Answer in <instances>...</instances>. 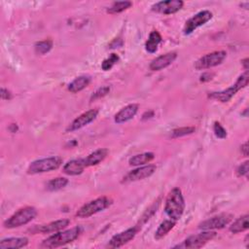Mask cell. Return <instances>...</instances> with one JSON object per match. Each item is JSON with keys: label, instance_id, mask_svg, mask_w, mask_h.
<instances>
[{"label": "cell", "instance_id": "19", "mask_svg": "<svg viewBox=\"0 0 249 249\" xmlns=\"http://www.w3.org/2000/svg\"><path fill=\"white\" fill-rule=\"evenodd\" d=\"M92 81L89 75H82L75 78L67 87V90L72 94H77L84 89H86Z\"/></svg>", "mask_w": 249, "mask_h": 249}, {"label": "cell", "instance_id": "20", "mask_svg": "<svg viewBox=\"0 0 249 249\" xmlns=\"http://www.w3.org/2000/svg\"><path fill=\"white\" fill-rule=\"evenodd\" d=\"M108 153H109V151L105 148H101V149H98L95 152L91 153L89 156L84 158L86 168L94 167V165H97V164L101 163L102 161H103L105 160V158L107 157Z\"/></svg>", "mask_w": 249, "mask_h": 249}, {"label": "cell", "instance_id": "9", "mask_svg": "<svg viewBox=\"0 0 249 249\" xmlns=\"http://www.w3.org/2000/svg\"><path fill=\"white\" fill-rule=\"evenodd\" d=\"M234 220V215L231 213H221L215 215L207 220L199 224V229L203 231H214L221 230L229 225Z\"/></svg>", "mask_w": 249, "mask_h": 249}, {"label": "cell", "instance_id": "32", "mask_svg": "<svg viewBox=\"0 0 249 249\" xmlns=\"http://www.w3.org/2000/svg\"><path fill=\"white\" fill-rule=\"evenodd\" d=\"M213 132H214V134L216 135V137H218L220 139H224V138L227 137V131L218 122L214 123V125H213Z\"/></svg>", "mask_w": 249, "mask_h": 249}, {"label": "cell", "instance_id": "21", "mask_svg": "<svg viewBox=\"0 0 249 249\" xmlns=\"http://www.w3.org/2000/svg\"><path fill=\"white\" fill-rule=\"evenodd\" d=\"M29 238L28 237H8L0 241V248L1 249H19L28 246Z\"/></svg>", "mask_w": 249, "mask_h": 249}, {"label": "cell", "instance_id": "27", "mask_svg": "<svg viewBox=\"0 0 249 249\" xmlns=\"http://www.w3.org/2000/svg\"><path fill=\"white\" fill-rule=\"evenodd\" d=\"M67 184H68V179L67 178L57 177V178H54V179L50 180L47 183V190L51 191V192L59 191V190L63 189L64 187H66Z\"/></svg>", "mask_w": 249, "mask_h": 249}, {"label": "cell", "instance_id": "2", "mask_svg": "<svg viewBox=\"0 0 249 249\" xmlns=\"http://www.w3.org/2000/svg\"><path fill=\"white\" fill-rule=\"evenodd\" d=\"M82 233L81 227H74L72 229L58 232L54 234L50 235L46 239H44L41 243V247L43 248H57L63 245H66L68 243L73 242L76 240Z\"/></svg>", "mask_w": 249, "mask_h": 249}, {"label": "cell", "instance_id": "30", "mask_svg": "<svg viewBox=\"0 0 249 249\" xmlns=\"http://www.w3.org/2000/svg\"><path fill=\"white\" fill-rule=\"evenodd\" d=\"M119 59H120V58H119L118 55H116V54H111V55L109 56V58L105 59L103 61V63H102V68H103V71H108V70H110V69L119 61Z\"/></svg>", "mask_w": 249, "mask_h": 249}, {"label": "cell", "instance_id": "36", "mask_svg": "<svg viewBox=\"0 0 249 249\" xmlns=\"http://www.w3.org/2000/svg\"><path fill=\"white\" fill-rule=\"evenodd\" d=\"M240 152L244 157H248V142L247 141L240 146Z\"/></svg>", "mask_w": 249, "mask_h": 249}, {"label": "cell", "instance_id": "24", "mask_svg": "<svg viewBox=\"0 0 249 249\" xmlns=\"http://www.w3.org/2000/svg\"><path fill=\"white\" fill-rule=\"evenodd\" d=\"M249 215L244 214L240 217H238L236 220L234 221V223L230 226L229 230L233 234H239L244 231H247L249 228V223H248Z\"/></svg>", "mask_w": 249, "mask_h": 249}, {"label": "cell", "instance_id": "7", "mask_svg": "<svg viewBox=\"0 0 249 249\" xmlns=\"http://www.w3.org/2000/svg\"><path fill=\"white\" fill-rule=\"evenodd\" d=\"M217 235L214 231H204L203 233L193 234L187 237L182 243L175 246V248H185V249H199L204 247L206 243L212 240Z\"/></svg>", "mask_w": 249, "mask_h": 249}, {"label": "cell", "instance_id": "10", "mask_svg": "<svg viewBox=\"0 0 249 249\" xmlns=\"http://www.w3.org/2000/svg\"><path fill=\"white\" fill-rule=\"evenodd\" d=\"M213 15L210 11L208 10H205V11H201L199 13H197L195 16H193L192 18H190L184 28H183V33L185 35H189L191 33H193L197 29L205 26L206 23H208L211 19H212Z\"/></svg>", "mask_w": 249, "mask_h": 249}, {"label": "cell", "instance_id": "11", "mask_svg": "<svg viewBox=\"0 0 249 249\" xmlns=\"http://www.w3.org/2000/svg\"><path fill=\"white\" fill-rule=\"evenodd\" d=\"M157 170V167L155 164H148V165H142V167H138L137 169L131 171L129 174H127L122 180V183H131L135 182L139 180L146 179L150 176H152Z\"/></svg>", "mask_w": 249, "mask_h": 249}, {"label": "cell", "instance_id": "35", "mask_svg": "<svg viewBox=\"0 0 249 249\" xmlns=\"http://www.w3.org/2000/svg\"><path fill=\"white\" fill-rule=\"evenodd\" d=\"M214 77V74L213 73H209V72H205L201 75V78H200V81L205 83V82H208L210 80H212V78Z\"/></svg>", "mask_w": 249, "mask_h": 249}, {"label": "cell", "instance_id": "18", "mask_svg": "<svg viewBox=\"0 0 249 249\" xmlns=\"http://www.w3.org/2000/svg\"><path fill=\"white\" fill-rule=\"evenodd\" d=\"M70 223L69 219H60L38 227L37 231L42 234H54L65 229Z\"/></svg>", "mask_w": 249, "mask_h": 249}, {"label": "cell", "instance_id": "26", "mask_svg": "<svg viewBox=\"0 0 249 249\" xmlns=\"http://www.w3.org/2000/svg\"><path fill=\"white\" fill-rule=\"evenodd\" d=\"M132 6V3L131 1H117V2H114L110 7H108L106 12L111 15L119 14L128 10Z\"/></svg>", "mask_w": 249, "mask_h": 249}, {"label": "cell", "instance_id": "16", "mask_svg": "<svg viewBox=\"0 0 249 249\" xmlns=\"http://www.w3.org/2000/svg\"><path fill=\"white\" fill-rule=\"evenodd\" d=\"M85 169H86V164H85L84 158H83V159H75V160L68 161L63 165L62 172H63V174H65L67 176H76L82 175Z\"/></svg>", "mask_w": 249, "mask_h": 249}, {"label": "cell", "instance_id": "13", "mask_svg": "<svg viewBox=\"0 0 249 249\" xmlns=\"http://www.w3.org/2000/svg\"><path fill=\"white\" fill-rule=\"evenodd\" d=\"M99 113H100V110L96 108V109L88 110L83 114H81L75 120H73L72 123L66 128V130H65L66 132H73L75 131H78L82 128L88 126L89 124H91L92 122H94L97 119Z\"/></svg>", "mask_w": 249, "mask_h": 249}, {"label": "cell", "instance_id": "8", "mask_svg": "<svg viewBox=\"0 0 249 249\" xmlns=\"http://www.w3.org/2000/svg\"><path fill=\"white\" fill-rule=\"evenodd\" d=\"M227 57V53L225 51H215L209 54H206L200 58L195 62V68L197 70H205L212 67H215L221 64Z\"/></svg>", "mask_w": 249, "mask_h": 249}, {"label": "cell", "instance_id": "14", "mask_svg": "<svg viewBox=\"0 0 249 249\" xmlns=\"http://www.w3.org/2000/svg\"><path fill=\"white\" fill-rule=\"evenodd\" d=\"M138 232V228L137 227H133V228H130L124 232H121L117 234H115L114 236H112V238L109 240L108 246L110 248H119L124 246L125 244L129 243L131 240H132L136 234Z\"/></svg>", "mask_w": 249, "mask_h": 249}, {"label": "cell", "instance_id": "28", "mask_svg": "<svg viewBox=\"0 0 249 249\" xmlns=\"http://www.w3.org/2000/svg\"><path fill=\"white\" fill-rule=\"evenodd\" d=\"M52 48H53V41L50 39L37 42L34 46L35 53L37 55H45L49 53L52 50Z\"/></svg>", "mask_w": 249, "mask_h": 249}, {"label": "cell", "instance_id": "5", "mask_svg": "<svg viewBox=\"0 0 249 249\" xmlns=\"http://www.w3.org/2000/svg\"><path fill=\"white\" fill-rule=\"evenodd\" d=\"M37 216V209L33 206H26L16 211L10 216L4 223L3 226L6 229H15L25 226L31 222Z\"/></svg>", "mask_w": 249, "mask_h": 249}, {"label": "cell", "instance_id": "23", "mask_svg": "<svg viewBox=\"0 0 249 249\" xmlns=\"http://www.w3.org/2000/svg\"><path fill=\"white\" fill-rule=\"evenodd\" d=\"M176 224V221H175L173 219L162 221L160 224V226L158 227L157 231L155 232V238L157 240H160L162 237H164L165 235H167L175 228Z\"/></svg>", "mask_w": 249, "mask_h": 249}, {"label": "cell", "instance_id": "12", "mask_svg": "<svg viewBox=\"0 0 249 249\" xmlns=\"http://www.w3.org/2000/svg\"><path fill=\"white\" fill-rule=\"evenodd\" d=\"M184 2L182 0H167V1H160L152 5L151 10L158 14L172 15L179 12L183 8Z\"/></svg>", "mask_w": 249, "mask_h": 249}, {"label": "cell", "instance_id": "17", "mask_svg": "<svg viewBox=\"0 0 249 249\" xmlns=\"http://www.w3.org/2000/svg\"><path fill=\"white\" fill-rule=\"evenodd\" d=\"M138 109H139V106H138V104H135V103H132V104L125 106L115 115V117H114L115 123L120 125V124H124L126 122L131 121L132 119L134 118V116L138 112Z\"/></svg>", "mask_w": 249, "mask_h": 249}, {"label": "cell", "instance_id": "29", "mask_svg": "<svg viewBox=\"0 0 249 249\" xmlns=\"http://www.w3.org/2000/svg\"><path fill=\"white\" fill-rule=\"evenodd\" d=\"M196 128L195 127H183V128H178L176 129L172 132V138H178V137H182L185 135H189L192 134L193 132H195Z\"/></svg>", "mask_w": 249, "mask_h": 249}, {"label": "cell", "instance_id": "31", "mask_svg": "<svg viewBox=\"0 0 249 249\" xmlns=\"http://www.w3.org/2000/svg\"><path fill=\"white\" fill-rule=\"evenodd\" d=\"M110 92V87L109 86H104V87H102L100 88L98 91H96L92 97H91V102H94V101H97V100H100V99H103L104 98L105 96H107Z\"/></svg>", "mask_w": 249, "mask_h": 249}, {"label": "cell", "instance_id": "34", "mask_svg": "<svg viewBox=\"0 0 249 249\" xmlns=\"http://www.w3.org/2000/svg\"><path fill=\"white\" fill-rule=\"evenodd\" d=\"M1 99L3 100V101H10L11 99H12V94H11V92L10 91H8L7 89H5V88H2L1 89Z\"/></svg>", "mask_w": 249, "mask_h": 249}, {"label": "cell", "instance_id": "25", "mask_svg": "<svg viewBox=\"0 0 249 249\" xmlns=\"http://www.w3.org/2000/svg\"><path fill=\"white\" fill-rule=\"evenodd\" d=\"M161 42V35L160 34L159 31L153 30L150 33L148 40L145 43V50L150 54H154L158 50V46Z\"/></svg>", "mask_w": 249, "mask_h": 249}, {"label": "cell", "instance_id": "4", "mask_svg": "<svg viewBox=\"0 0 249 249\" xmlns=\"http://www.w3.org/2000/svg\"><path fill=\"white\" fill-rule=\"evenodd\" d=\"M248 80H249V74L248 71H245L243 74H241L234 84L224 90V91H220V92H213V93H209L208 98L211 100H215L218 101L220 103H228L229 101L232 100V98L241 89L245 88L248 85Z\"/></svg>", "mask_w": 249, "mask_h": 249}, {"label": "cell", "instance_id": "15", "mask_svg": "<svg viewBox=\"0 0 249 249\" xmlns=\"http://www.w3.org/2000/svg\"><path fill=\"white\" fill-rule=\"evenodd\" d=\"M177 59L176 52H170L164 55H161L155 59H153L149 65L150 70L152 71H161L164 68L170 66Z\"/></svg>", "mask_w": 249, "mask_h": 249}, {"label": "cell", "instance_id": "1", "mask_svg": "<svg viewBox=\"0 0 249 249\" xmlns=\"http://www.w3.org/2000/svg\"><path fill=\"white\" fill-rule=\"evenodd\" d=\"M185 210V201L183 194L179 188L173 189L165 200L164 212L171 219L178 221Z\"/></svg>", "mask_w": 249, "mask_h": 249}, {"label": "cell", "instance_id": "22", "mask_svg": "<svg viewBox=\"0 0 249 249\" xmlns=\"http://www.w3.org/2000/svg\"><path fill=\"white\" fill-rule=\"evenodd\" d=\"M155 159V154L152 152H145L132 157L129 160V164L132 167H141Z\"/></svg>", "mask_w": 249, "mask_h": 249}, {"label": "cell", "instance_id": "37", "mask_svg": "<svg viewBox=\"0 0 249 249\" xmlns=\"http://www.w3.org/2000/svg\"><path fill=\"white\" fill-rule=\"evenodd\" d=\"M248 61H249V59H248L247 58L241 60V63H242V65H243L245 71H248V68H249V62H248Z\"/></svg>", "mask_w": 249, "mask_h": 249}, {"label": "cell", "instance_id": "33", "mask_svg": "<svg viewBox=\"0 0 249 249\" xmlns=\"http://www.w3.org/2000/svg\"><path fill=\"white\" fill-rule=\"evenodd\" d=\"M249 173V161H245L242 162L240 165H238V168L236 169V175L238 177H247Z\"/></svg>", "mask_w": 249, "mask_h": 249}, {"label": "cell", "instance_id": "3", "mask_svg": "<svg viewBox=\"0 0 249 249\" xmlns=\"http://www.w3.org/2000/svg\"><path fill=\"white\" fill-rule=\"evenodd\" d=\"M62 161V159L58 156L36 160L29 165L27 172L29 175L31 176L50 173L60 168Z\"/></svg>", "mask_w": 249, "mask_h": 249}, {"label": "cell", "instance_id": "6", "mask_svg": "<svg viewBox=\"0 0 249 249\" xmlns=\"http://www.w3.org/2000/svg\"><path fill=\"white\" fill-rule=\"evenodd\" d=\"M112 200L107 197H101L94 201L85 204L79 208L76 216L79 218H89L104 209L108 208L112 205Z\"/></svg>", "mask_w": 249, "mask_h": 249}]
</instances>
